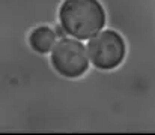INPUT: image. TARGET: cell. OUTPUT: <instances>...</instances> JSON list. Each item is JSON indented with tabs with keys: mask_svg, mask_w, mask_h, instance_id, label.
<instances>
[{
	"mask_svg": "<svg viewBox=\"0 0 155 135\" xmlns=\"http://www.w3.org/2000/svg\"><path fill=\"white\" fill-rule=\"evenodd\" d=\"M87 54L92 65L101 71L117 68L127 54L124 38L114 30H103L87 42Z\"/></svg>",
	"mask_w": 155,
	"mask_h": 135,
	"instance_id": "obj_2",
	"label": "cell"
},
{
	"mask_svg": "<svg viewBox=\"0 0 155 135\" xmlns=\"http://www.w3.org/2000/svg\"><path fill=\"white\" fill-rule=\"evenodd\" d=\"M59 18L66 35L77 41H91L105 26V11L100 0H63Z\"/></svg>",
	"mask_w": 155,
	"mask_h": 135,
	"instance_id": "obj_1",
	"label": "cell"
},
{
	"mask_svg": "<svg viewBox=\"0 0 155 135\" xmlns=\"http://www.w3.org/2000/svg\"><path fill=\"white\" fill-rule=\"evenodd\" d=\"M65 33H66V32L63 30V27H60V26L56 27V35H57V36H62L60 39H63V35H65Z\"/></svg>",
	"mask_w": 155,
	"mask_h": 135,
	"instance_id": "obj_5",
	"label": "cell"
},
{
	"mask_svg": "<svg viewBox=\"0 0 155 135\" xmlns=\"http://www.w3.org/2000/svg\"><path fill=\"white\" fill-rule=\"evenodd\" d=\"M54 71L66 78H78L89 69V54L84 45L72 38L60 39L51 51Z\"/></svg>",
	"mask_w": 155,
	"mask_h": 135,
	"instance_id": "obj_3",
	"label": "cell"
},
{
	"mask_svg": "<svg viewBox=\"0 0 155 135\" xmlns=\"http://www.w3.org/2000/svg\"><path fill=\"white\" fill-rule=\"evenodd\" d=\"M56 32L51 30L48 26H39L36 29L32 30V33L29 35V45L32 47L33 51L39 53V54H47L53 51V48L56 47Z\"/></svg>",
	"mask_w": 155,
	"mask_h": 135,
	"instance_id": "obj_4",
	"label": "cell"
}]
</instances>
